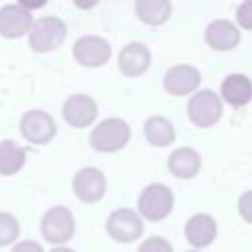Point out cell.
<instances>
[{"mask_svg": "<svg viewBox=\"0 0 252 252\" xmlns=\"http://www.w3.org/2000/svg\"><path fill=\"white\" fill-rule=\"evenodd\" d=\"M12 252H43V248L35 240H24V242H18L12 248Z\"/></svg>", "mask_w": 252, "mask_h": 252, "instance_id": "25", "label": "cell"}, {"mask_svg": "<svg viewBox=\"0 0 252 252\" xmlns=\"http://www.w3.org/2000/svg\"><path fill=\"white\" fill-rule=\"evenodd\" d=\"M28 33H30V47L33 51L49 53L63 43L67 35V26L63 24V20L55 16H45L35 20Z\"/></svg>", "mask_w": 252, "mask_h": 252, "instance_id": "3", "label": "cell"}, {"mask_svg": "<svg viewBox=\"0 0 252 252\" xmlns=\"http://www.w3.org/2000/svg\"><path fill=\"white\" fill-rule=\"evenodd\" d=\"M236 22L244 30H252V0H244L236 8Z\"/></svg>", "mask_w": 252, "mask_h": 252, "instance_id": "23", "label": "cell"}, {"mask_svg": "<svg viewBox=\"0 0 252 252\" xmlns=\"http://www.w3.org/2000/svg\"><path fill=\"white\" fill-rule=\"evenodd\" d=\"M138 252H173V248H171V244L165 238H161V236H150V238H146L140 244Z\"/></svg>", "mask_w": 252, "mask_h": 252, "instance_id": "22", "label": "cell"}, {"mask_svg": "<svg viewBox=\"0 0 252 252\" xmlns=\"http://www.w3.org/2000/svg\"><path fill=\"white\" fill-rule=\"evenodd\" d=\"M26 163V150L14 140L0 142V175H14Z\"/></svg>", "mask_w": 252, "mask_h": 252, "instance_id": "20", "label": "cell"}, {"mask_svg": "<svg viewBox=\"0 0 252 252\" xmlns=\"http://www.w3.org/2000/svg\"><path fill=\"white\" fill-rule=\"evenodd\" d=\"M49 252H75V250H71V248H65V246H55V248H51Z\"/></svg>", "mask_w": 252, "mask_h": 252, "instance_id": "26", "label": "cell"}, {"mask_svg": "<svg viewBox=\"0 0 252 252\" xmlns=\"http://www.w3.org/2000/svg\"><path fill=\"white\" fill-rule=\"evenodd\" d=\"M230 106H246L252 100V81L242 73L228 75L220 85V96Z\"/></svg>", "mask_w": 252, "mask_h": 252, "instance_id": "16", "label": "cell"}, {"mask_svg": "<svg viewBox=\"0 0 252 252\" xmlns=\"http://www.w3.org/2000/svg\"><path fill=\"white\" fill-rule=\"evenodd\" d=\"M75 234V217L67 207L55 205L41 219V236L51 244H65Z\"/></svg>", "mask_w": 252, "mask_h": 252, "instance_id": "5", "label": "cell"}, {"mask_svg": "<svg viewBox=\"0 0 252 252\" xmlns=\"http://www.w3.org/2000/svg\"><path fill=\"white\" fill-rule=\"evenodd\" d=\"M106 230H108L110 238H114L116 242H134L142 236L144 222L136 211L122 207V209H116L108 215Z\"/></svg>", "mask_w": 252, "mask_h": 252, "instance_id": "6", "label": "cell"}, {"mask_svg": "<svg viewBox=\"0 0 252 252\" xmlns=\"http://www.w3.org/2000/svg\"><path fill=\"white\" fill-rule=\"evenodd\" d=\"M33 24L32 12L22 4H6L0 8V35L8 39L22 37Z\"/></svg>", "mask_w": 252, "mask_h": 252, "instance_id": "11", "label": "cell"}, {"mask_svg": "<svg viewBox=\"0 0 252 252\" xmlns=\"http://www.w3.org/2000/svg\"><path fill=\"white\" fill-rule=\"evenodd\" d=\"M205 41L211 49L230 51L240 43V32L230 20H215L205 30Z\"/></svg>", "mask_w": 252, "mask_h": 252, "instance_id": "14", "label": "cell"}, {"mask_svg": "<svg viewBox=\"0 0 252 252\" xmlns=\"http://www.w3.org/2000/svg\"><path fill=\"white\" fill-rule=\"evenodd\" d=\"M136 14L148 26H161L171 16V2L169 0H138Z\"/></svg>", "mask_w": 252, "mask_h": 252, "instance_id": "19", "label": "cell"}, {"mask_svg": "<svg viewBox=\"0 0 252 252\" xmlns=\"http://www.w3.org/2000/svg\"><path fill=\"white\" fill-rule=\"evenodd\" d=\"M20 132L32 144H47L55 136L57 126L45 110H28L20 120Z\"/></svg>", "mask_w": 252, "mask_h": 252, "instance_id": "8", "label": "cell"}, {"mask_svg": "<svg viewBox=\"0 0 252 252\" xmlns=\"http://www.w3.org/2000/svg\"><path fill=\"white\" fill-rule=\"evenodd\" d=\"M112 55L110 43L100 35H81L73 43V57L83 67H102Z\"/></svg>", "mask_w": 252, "mask_h": 252, "instance_id": "7", "label": "cell"}, {"mask_svg": "<svg viewBox=\"0 0 252 252\" xmlns=\"http://www.w3.org/2000/svg\"><path fill=\"white\" fill-rule=\"evenodd\" d=\"M96 102L93 96L89 94H83V93H77V94H71L65 102H63V118L69 126L73 128H87L94 122L96 118Z\"/></svg>", "mask_w": 252, "mask_h": 252, "instance_id": "10", "label": "cell"}, {"mask_svg": "<svg viewBox=\"0 0 252 252\" xmlns=\"http://www.w3.org/2000/svg\"><path fill=\"white\" fill-rule=\"evenodd\" d=\"M73 191L83 203H96L104 197L106 177L96 167H83L73 177Z\"/></svg>", "mask_w": 252, "mask_h": 252, "instance_id": "9", "label": "cell"}, {"mask_svg": "<svg viewBox=\"0 0 252 252\" xmlns=\"http://www.w3.org/2000/svg\"><path fill=\"white\" fill-rule=\"evenodd\" d=\"M201 83V73L193 65H175L163 75V89L173 96H185L193 93Z\"/></svg>", "mask_w": 252, "mask_h": 252, "instance_id": "13", "label": "cell"}, {"mask_svg": "<svg viewBox=\"0 0 252 252\" xmlns=\"http://www.w3.org/2000/svg\"><path fill=\"white\" fill-rule=\"evenodd\" d=\"M238 213H240V217L246 222L252 224V191H246V193L240 195V199H238Z\"/></svg>", "mask_w": 252, "mask_h": 252, "instance_id": "24", "label": "cell"}, {"mask_svg": "<svg viewBox=\"0 0 252 252\" xmlns=\"http://www.w3.org/2000/svg\"><path fill=\"white\" fill-rule=\"evenodd\" d=\"M144 136L152 146L163 148L175 140V128L165 116H150L144 122Z\"/></svg>", "mask_w": 252, "mask_h": 252, "instance_id": "18", "label": "cell"}, {"mask_svg": "<svg viewBox=\"0 0 252 252\" xmlns=\"http://www.w3.org/2000/svg\"><path fill=\"white\" fill-rule=\"evenodd\" d=\"M173 209V191L163 183H150L138 197L140 219L158 222L163 220Z\"/></svg>", "mask_w": 252, "mask_h": 252, "instance_id": "2", "label": "cell"}, {"mask_svg": "<svg viewBox=\"0 0 252 252\" xmlns=\"http://www.w3.org/2000/svg\"><path fill=\"white\" fill-rule=\"evenodd\" d=\"M191 252H197V250H191Z\"/></svg>", "mask_w": 252, "mask_h": 252, "instance_id": "27", "label": "cell"}, {"mask_svg": "<svg viewBox=\"0 0 252 252\" xmlns=\"http://www.w3.org/2000/svg\"><path fill=\"white\" fill-rule=\"evenodd\" d=\"M187 116L199 128L215 126L222 116V102L219 94L211 89L197 91L195 94H191L189 104H187Z\"/></svg>", "mask_w": 252, "mask_h": 252, "instance_id": "4", "label": "cell"}, {"mask_svg": "<svg viewBox=\"0 0 252 252\" xmlns=\"http://www.w3.org/2000/svg\"><path fill=\"white\" fill-rule=\"evenodd\" d=\"M128 140H130V126L122 118H104L93 128L89 136L91 146L102 154H112L122 150L128 144Z\"/></svg>", "mask_w": 252, "mask_h": 252, "instance_id": "1", "label": "cell"}, {"mask_svg": "<svg viewBox=\"0 0 252 252\" xmlns=\"http://www.w3.org/2000/svg\"><path fill=\"white\" fill-rule=\"evenodd\" d=\"M185 238L195 248H205L217 238V222L211 215L197 213L185 222Z\"/></svg>", "mask_w": 252, "mask_h": 252, "instance_id": "15", "label": "cell"}, {"mask_svg": "<svg viewBox=\"0 0 252 252\" xmlns=\"http://www.w3.org/2000/svg\"><path fill=\"white\" fill-rule=\"evenodd\" d=\"M150 63L152 53L142 41H130L118 53V69L126 77H140L148 71Z\"/></svg>", "mask_w": 252, "mask_h": 252, "instance_id": "12", "label": "cell"}, {"mask_svg": "<svg viewBox=\"0 0 252 252\" xmlns=\"http://www.w3.org/2000/svg\"><path fill=\"white\" fill-rule=\"evenodd\" d=\"M167 169L179 179H193L201 169V156L193 148H177L167 158Z\"/></svg>", "mask_w": 252, "mask_h": 252, "instance_id": "17", "label": "cell"}, {"mask_svg": "<svg viewBox=\"0 0 252 252\" xmlns=\"http://www.w3.org/2000/svg\"><path fill=\"white\" fill-rule=\"evenodd\" d=\"M20 236V222L10 213H0V246L12 244Z\"/></svg>", "mask_w": 252, "mask_h": 252, "instance_id": "21", "label": "cell"}]
</instances>
